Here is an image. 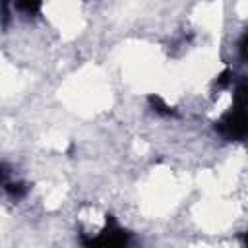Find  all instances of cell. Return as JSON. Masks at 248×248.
I'll use <instances>...</instances> for the list:
<instances>
[{
    "instance_id": "1",
    "label": "cell",
    "mask_w": 248,
    "mask_h": 248,
    "mask_svg": "<svg viewBox=\"0 0 248 248\" xmlns=\"http://www.w3.org/2000/svg\"><path fill=\"white\" fill-rule=\"evenodd\" d=\"M246 87L244 81L238 83L234 89V105L232 108L223 114V118L215 124V130L229 141H238L246 138L248 132V122H246Z\"/></svg>"
},
{
    "instance_id": "2",
    "label": "cell",
    "mask_w": 248,
    "mask_h": 248,
    "mask_svg": "<svg viewBox=\"0 0 248 248\" xmlns=\"http://www.w3.org/2000/svg\"><path fill=\"white\" fill-rule=\"evenodd\" d=\"M130 232L126 229H122L112 215H107V225L101 229L99 234L95 236H87L81 234L79 242L83 248H128L130 246Z\"/></svg>"
},
{
    "instance_id": "3",
    "label": "cell",
    "mask_w": 248,
    "mask_h": 248,
    "mask_svg": "<svg viewBox=\"0 0 248 248\" xmlns=\"http://www.w3.org/2000/svg\"><path fill=\"white\" fill-rule=\"evenodd\" d=\"M149 105H151V108H153L157 114H161V116H174V114H176V110H174L170 105H167L159 95H151V97H149Z\"/></svg>"
},
{
    "instance_id": "4",
    "label": "cell",
    "mask_w": 248,
    "mask_h": 248,
    "mask_svg": "<svg viewBox=\"0 0 248 248\" xmlns=\"http://www.w3.org/2000/svg\"><path fill=\"white\" fill-rule=\"evenodd\" d=\"M14 8L23 16H37L41 12V2H17Z\"/></svg>"
},
{
    "instance_id": "5",
    "label": "cell",
    "mask_w": 248,
    "mask_h": 248,
    "mask_svg": "<svg viewBox=\"0 0 248 248\" xmlns=\"http://www.w3.org/2000/svg\"><path fill=\"white\" fill-rule=\"evenodd\" d=\"M6 192H8L10 198L21 200V198L27 194V186H25L23 182H10V184H6Z\"/></svg>"
},
{
    "instance_id": "6",
    "label": "cell",
    "mask_w": 248,
    "mask_h": 248,
    "mask_svg": "<svg viewBox=\"0 0 248 248\" xmlns=\"http://www.w3.org/2000/svg\"><path fill=\"white\" fill-rule=\"evenodd\" d=\"M232 79H234V72L232 70H223L219 76H217V81H215V87L217 89H227L231 83H232Z\"/></svg>"
},
{
    "instance_id": "7",
    "label": "cell",
    "mask_w": 248,
    "mask_h": 248,
    "mask_svg": "<svg viewBox=\"0 0 248 248\" xmlns=\"http://www.w3.org/2000/svg\"><path fill=\"white\" fill-rule=\"evenodd\" d=\"M246 39H248V35L244 33L242 39H240V45H238V48H240V58H242V60H246Z\"/></svg>"
},
{
    "instance_id": "8",
    "label": "cell",
    "mask_w": 248,
    "mask_h": 248,
    "mask_svg": "<svg viewBox=\"0 0 248 248\" xmlns=\"http://www.w3.org/2000/svg\"><path fill=\"white\" fill-rule=\"evenodd\" d=\"M4 176H6V170H4V167H2V165H0V182H2V180H4Z\"/></svg>"
}]
</instances>
